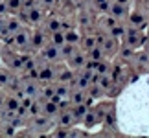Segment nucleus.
I'll return each instance as SVG.
<instances>
[{"label": "nucleus", "mask_w": 149, "mask_h": 138, "mask_svg": "<svg viewBox=\"0 0 149 138\" xmlns=\"http://www.w3.org/2000/svg\"><path fill=\"white\" fill-rule=\"evenodd\" d=\"M111 77H112V74H111V76H109V77H107V81H109L107 85H111V87H114V85H116V83H114V79H111ZM100 79H101V81H105V76H103V74H100ZM96 85H100V87H101V89H103V87H105V85H103V83H96Z\"/></svg>", "instance_id": "f257e3e1"}]
</instances>
